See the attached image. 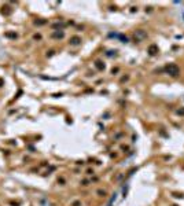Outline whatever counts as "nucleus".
<instances>
[{"instance_id": "obj_1", "label": "nucleus", "mask_w": 184, "mask_h": 206, "mask_svg": "<svg viewBox=\"0 0 184 206\" xmlns=\"http://www.w3.org/2000/svg\"><path fill=\"white\" fill-rule=\"evenodd\" d=\"M166 70H168V73L170 74V76H173V77H176L179 74V68L176 65H169L168 68H166Z\"/></svg>"}]
</instances>
